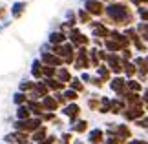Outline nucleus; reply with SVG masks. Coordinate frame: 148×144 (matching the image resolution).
<instances>
[{"mask_svg":"<svg viewBox=\"0 0 148 144\" xmlns=\"http://www.w3.org/2000/svg\"><path fill=\"white\" fill-rule=\"evenodd\" d=\"M110 88H112L113 93H117V97H123L126 93V80L123 77H113L110 80Z\"/></svg>","mask_w":148,"mask_h":144,"instance_id":"obj_14","label":"nucleus"},{"mask_svg":"<svg viewBox=\"0 0 148 144\" xmlns=\"http://www.w3.org/2000/svg\"><path fill=\"white\" fill-rule=\"evenodd\" d=\"M42 62V66H51V68H60L64 62H62L60 57H57L53 53H46V51H42L40 53V59H38Z\"/></svg>","mask_w":148,"mask_h":144,"instance_id":"obj_11","label":"nucleus"},{"mask_svg":"<svg viewBox=\"0 0 148 144\" xmlns=\"http://www.w3.org/2000/svg\"><path fill=\"white\" fill-rule=\"evenodd\" d=\"M135 124H137L139 128H143V130H148V117H143V119L135 120Z\"/></svg>","mask_w":148,"mask_h":144,"instance_id":"obj_44","label":"nucleus"},{"mask_svg":"<svg viewBox=\"0 0 148 144\" xmlns=\"http://www.w3.org/2000/svg\"><path fill=\"white\" fill-rule=\"evenodd\" d=\"M88 59H90V66L92 68H97L101 64V60H99V55H97V48H92V49H88Z\"/></svg>","mask_w":148,"mask_h":144,"instance_id":"obj_32","label":"nucleus"},{"mask_svg":"<svg viewBox=\"0 0 148 144\" xmlns=\"http://www.w3.org/2000/svg\"><path fill=\"white\" fill-rule=\"evenodd\" d=\"M16 120H26V119H31V111H29V108H27L26 104H22V106H16Z\"/></svg>","mask_w":148,"mask_h":144,"instance_id":"obj_28","label":"nucleus"},{"mask_svg":"<svg viewBox=\"0 0 148 144\" xmlns=\"http://www.w3.org/2000/svg\"><path fill=\"white\" fill-rule=\"evenodd\" d=\"M0 144H5V142H0Z\"/></svg>","mask_w":148,"mask_h":144,"instance_id":"obj_52","label":"nucleus"},{"mask_svg":"<svg viewBox=\"0 0 148 144\" xmlns=\"http://www.w3.org/2000/svg\"><path fill=\"white\" fill-rule=\"evenodd\" d=\"M135 31H137V35L141 38H145L146 42H148V22H141V24H137Z\"/></svg>","mask_w":148,"mask_h":144,"instance_id":"obj_34","label":"nucleus"},{"mask_svg":"<svg viewBox=\"0 0 148 144\" xmlns=\"http://www.w3.org/2000/svg\"><path fill=\"white\" fill-rule=\"evenodd\" d=\"M104 142V131L101 128H95L88 133V144H102Z\"/></svg>","mask_w":148,"mask_h":144,"instance_id":"obj_20","label":"nucleus"},{"mask_svg":"<svg viewBox=\"0 0 148 144\" xmlns=\"http://www.w3.org/2000/svg\"><path fill=\"white\" fill-rule=\"evenodd\" d=\"M123 102L126 106H143V100H141V97H139V93H132V91H126L123 97Z\"/></svg>","mask_w":148,"mask_h":144,"instance_id":"obj_16","label":"nucleus"},{"mask_svg":"<svg viewBox=\"0 0 148 144\" xmlns=\"http://www.w3.org/2000/svg\"><path fill=\"white\" fill-rule=\"evenodd\" d=\"M97 77L102 80V82H108V80H112V71L108 70L106 64H99V66H97Z\"/></svg>","mask_w":148,"mask_h":144,"instance_id":"obj_27","label":"nucleus"},{"mask_svg":"<svg viewBox=\"0 0 148 144\" xmlns=\"http://www.w3.org/2000/svg\"><path fill=\"white\" fill-rule=\"evenodd\" d=\"M73 68L75 70H88L90 59H88V48H79L75 49V60H73Z\"/></svg>","mask_w":148,"mask_h":144,"instance_id":"obj_6","label":"nucleus"},{"mask_svg":"<svg viewBox=\"0 0 148 144\" xmlns=\"http://www.w3.org/2000/svg\"><path fill=\"white\" fill-rule=\"evenodd\" d=\"M60 144H71L73 142V137H71V133H62V137H60V141H59Z\"/></svg>","mask_w":148,"mask_h":144,"instance_id":"obj_43","label":"nucleus"},{"mask_svg":"<svg viewBox=\"0 0 148 144\" xmlns=\"http://www.w3.org/2000/svg\"><path fill=\"white\" fill-rule=\"evenodd\" d=\"M55 73H57V68L42 66V78H55Z\"/></svg>","mask_w":148,"mask_h":144,"instance_id":"obj_41","label":"nucleus"},{"mask_svg":"<svg viewBox=\"0 0 148 144\" xmlns=\"http://www.w3.org/2000/svg\"><path fill=\"white\" fill-rule=\"evenodd\" d=\"M8 26H9V22H4V24H0V33H2V31H4Z\"/></svg>","mask_w":148,"mask_h":144,"instance_id":"obj_51","label":"nucleus"},{"mask_svg":"<svg viewBox=\"0 0 148 144\" xmlns=\"http://www.w3.org/2000/svg\"><path fill=\"white\" fill-rule=\"evenodd\" d=\"M40 102H42V106H44V111L55 113L57 109H59V102H57V100H55V97H51V95L44 97V99H42Z\"/></svg>","mask_w":148,"mask_h":144,"instance_id":"obj_21","label":"nucleus"},{"mask_svg":"<svg viewBox=\"0 0 148 144\" xmlns=\"http://www.w3.org/2000/svg\"><path fill=\"white\" fill-rule=\"evenodd\" d=\"M90 27H92V33L95 38H108L110 37V29L106 27V24H102V22H90Z\"/></svg>","mask_w":148,"mask_h":144,"instance_id":"obj_13","label":"nucleus"},{"mask_svg":"<svg viewBox=\"0 0 148 144\" xmlns=\"http://www.w3.org/2000/svg\"><path fill=\"white\" fill-rule=\"evenodd\" d=\"M5 11H8V8H5V5H0V20H4Z\"/></svg>","mask_w":148,"mask_h":144,"instance_id":"obj_50","label":"nucleus"},{"mask_svg":"<svg viewBox=\"0 0 148 144\" xmlns=\"http://www.w3.org/2000/svg\"><path fill=\"white\" fill-rule=\"evenodd\" d=\"M51 53L60 57L64 64H73V60H75V48L70 42H64L60 46H51Z\"/></svg>","mask_w":148,"mask_h":144,"instance_id":"obj_2","label":"nucleus"},{"mask_svg":"<svg viewBox=\"0 0 148 144\" xmlns=\"http://www.w3.org/2000/svg\"><path fill=\"white\" fill-rule=\"evenodd\" d=\"M27 144H33V142H27Z\"/></svg>","mask_w":148,"mask_h":144,"instance_id":"obj_53","label":"nucleus"},{"mask_svg":"<svg viewBox=\"0 0 148 144\" xmlns=\"http://www.w3.org/2000/svg\"><path fill=\"white\" fill-rule=\"evenodd\" d=\"M99 113H110V99H108V97H101Z\"/></svg>","mask_w":148,"mask_h":144,"instance_id":"obj_42","label":"nucleus"},{"mask_svg":"<svg viewBox=\"0 0 148 144\" xmlns=\"http://www.w3.org/2000/svg\"><path fill=\"white\" fill-rule=\"evenodd\" d=\"M141 89H143V84H141V82H137V80H134V78L126 80V91H132V93H139Z\"/></svg>","mask_w":148,"mask_h":144,"instance_id":"obj_33","label":"nucleus"},{"mask_svg":"<svg viewBox=\"0 0 148 144\" xmlns=\"http://www.w3.org/2000/svg\"><path fill=\"white\" fill-rule=\"evenodd\" d=\"M124 108H126V104L123 102L121 97H117V99H110V113L119 115V113L124 111Z\"/></svg>","mask_w":148,"mask_h":144,"instance_id":"obj_22","label":"nucleus"},{"mask_svg":"<svg viewBox=\"0 0 148 144\" xmlns=\"http://www.w3.org/2000/svg\"><path fill=\"white\" fill-rule=\"evenodd\" d=\"M123 71L126 73V77L132 78L135 73H137V70H135V66H134V62H124L123 60Z\"/></svg>","mask_w":148,"mask_h":144,"instance_id":"obj_35","label":"nucleus"},{"mask_svg":"<svg viewBox=\"0 0 148 144\" xmlns=\"http://www.w3.org/2000/svg\"><path fill=\"white\" fill-rule=\"evenodd\" d=\"M68 89H73L75 93H82V91H84V84L81 82V78H79V77H71L70 88H68Z\"/></svg>","mask_w":148,"mask_h":144,"instance_id":"obj_30","label":"nucleus"},{"mask_svg":"<svg viewBox=\"0 0 148 144\" xmlns=\"http://www.w3.org/2000/svg\"><path fill=\"white\" fill-rule=\"evenodd\" d=\"M40 126H42L40 117H31V119H26V120H15L13 122L15 131H22V133H27V135H31Z\"/></svg>","mask_w":148,"mask_h":144,"instance_id":"obj_3","label":"nucleus"},{"mask_svg":"<svg viewBox=\"0 0 148 144\" xmlns=\"http://www.w3.org/2000/svg\"><path fill=\"white\" fill-rule=\"evenodd\" d=\"M44 84L48 86L49 91H55V93H60V91H64V88H66V84L59 82L57 78H44Z\"/></svg>","mask_w":148,"mask_h":144,"instance_id":"obj_24","label":"nucleus"},{"mask_svg":"<svg viewBox=\"0 0 148 144\" xmlns=\"http://www.w3.org/2000/svg\"><path fill=\"white\" fill-rule=\"evenodd\" d=\"M62 97H64L66 102H70V104H71V102H75L79 99V93H75L73 89H64V91H62Z\"/></svg>","mask_w":148,"mask_h":144,"instance_id":"obj_36","label":"nucleus"},{"mask_svg":"<svg viewBox=\"0 0 148 144\" xmlns=\"http://www.w3.org/2000/svg\"><path fill=\"white\" fill-rule=\"evenodd\" d=\"M46 137H48V126H40L38 130H35V131L29 135V142L38 144V142H42L44 139H46Z\"/></svg>","mask_w":148,"mask_h":144,"instance_id":"obj_18","label":"nucleus"},{"mask_svg":"<svg viewBox=\"0 0 148 144\" xmlns=\"http://www.w3.org/2000/svg\"><path fill=\"white\" fill-rule=\"evenodd\" d=\"M55 78L62 84H70L71 80V75H70V70L68 68H57V73H55Z\"/></svg>","mask_w":148,"mask_h":144,"instance_id":"obj_25","label":"nucleus"},{"mask_svg":"<svg viewBox=\"0 0 148 144\" xmlns=\"http://www.w3.org/2000/svg\"><path fill=\"white\" fill-rule=\"evenodd\" d=\"M108 20L115 26H130L134 24V11L124 2H112L104 8Z\"/></svg>","mask_w":148,"mask_h":144,"instance_id":"obj_1","label":"nucleus"},{"mask_svg":"<svg viewBox=\"0 0 148 144\" xmlns=\"http://www.w3.org/2000/svg\"><path fill=\"white\" fill-rule=\"evenodd\" d=\"M139 16L143 22H148V8H141L139 9Z\"/></svg>","mask_w":148,"mask_h":144,"instance_id":"obj_45","label":"nucleus"},{"mask_svg":"<svg viewBox=\"0 0 148 144\" xmlns=\"http://www.w3.org/2000/svg\"><path fill=\"white\" fill-rule=\"evenodd\" d=\"M134 66H135V70H137V75L141 78H145L148 77V66H146V62L143 57H137V59L134 60Z\"/></svg>","mask_w":148,"mask_h":144,"instance_id":"obj_23","label":"nucleus"},{"mask_svg":"<svg viewBox=\"0 0 148 144\" xmlns=\"http://www.w3.org/2000/svg\"><path fill=\"white\" fill-rule=\"evenodd\" d=\"M40 120H42V122H49V120H55V113H44L42 115V117H40Z\"/></svg>","mask_w":148,"mask_h":144,"instance_id":"obj_46","label":"nucleus"},{"mask_svg":"<svg viewBox=\"0 0 148 144\" xmlns=\"http://www.w3.org/2000/svg\"><path fill=\"white\" fill-rule=\"evenodd\" d=\"M90 82H92V84L95 86V88H102V84H104V82H102V80H101L99 77H92V78H90Z\"/></svg>","mask_w":148,"mask_h":144,"instance_id":"obj_48","label":"nucleus"},{"mask_svg":"<svg viewBox=\"0 0 148 144\" xmlns=\"http://www.w3.org/2000/svg\"><path fill=\"white\" fill-rule=\"evenodd\" d=\"M108 38H112L113 42H117L121 46V49H128L130 48V40L124 37V33H121V31H110V37Z\"/></svg>","mask_w":148,"mask_h":144,"instance_id":"obj_15","label":"nucleus"},{"mask_svg":"<svg viewBox=\"0 0 148 144\" xmlns=\"http://www.w3.org/2000/svg\"><path fill=\"white\" fill-rule=\"evenodd\" d=\"M104 62H106L108 70L113 71L117 77H121V73H123V59H121V55H117V53H108V57H106Z\"/></svg>","mask_w":148,"mask_h":144,"instance_id":"obj_7","label":"nucleus"},{"mask_svg":"<svg viewBox=\"0 0 148 144\" xmlns=\"http://www.w3.org/2000/svg\"><path fill=\"white\" fill-rule=\"evenodd\" d=\"M123 117L126 120H139L145 117V108L143 106H126L123 111Z\"/></svg>","mask_w":148,"mask_h":144,"instance_id":"obj_10","label":"nucleus"},{"mask_svg":"<svg viewBox=\"0 0 148 144\" xmlns=\"http://www.w3.org/2000/svg\"><path fill=\"white\" fill-rule=\"evenodd\" d=\"M99 104H101V97L99 95H92L88 99V108L93 109V111H99Z\"/></svg>","mask_w":148,"mask_h":144,"instance_id":"obj_37","label":"nucleus"},{"mask_svg":"<svg viewBox=\"0 0 148 144\" xmlns=\"http://www.w3.org/2000/svg\"><path fill=\"white\" fill-rule=\"evenodd\" d=\"M48 42H49V46H60V44L68 42V37H66V33H62V31H53V33H49Z\"/></svg>","mask_w":148,"mask_h":144,"instance_id":"obj_19","label":"nucleus"},{"mask_svg":"<svg viewBox=\"0 0 148 144\" xmlns=\"http://www.w3.org/2000/svg\"><path fill=\"white\" fill-rule=\"evenodd\" d=\"M90 78H92V75L86 73V71H84V73L81 75V82H82V84H84V82H90Z\"/></svg>","mask_w":148,"mask_h":144,"instance_id":"obj_49","label":"nucleus"},{"mask_svg":"<svg viewBox=\"0 0 148 144\" xmlns=\"http://www.w3.org/2000/svg\"><path fill=\"white\" fill-rule=\"evenodd\" d=\"M26 106L29 108V111H31V117H42L44 113V106H42V102L40 100H27L26 102Z\"/></svg>","mask_w":148,"mask_h":144,"instance_id":"obj_17","label":"nucleus"},{"mask_svg":"<svg viewBox=\"0 0 148 144\" xmlns=\"http://www.w3.org/2000/svg\"><path fill=\"white\" fill-rule=\"evenodd\" d=\"M62 115H66L68 119H70V122H77L79 120V115H81V108H79L77 102H71V104H66L62 108Z\"/></svg>","mask_w":148,"mask_h":144,"instance_id":"obj_12","label":"nucleus"},{"mask_svg":"<svg viewBox=\"0 0 148 144\" xmlns=\"http://www.w3.org/2000/svg\"><path fill=\"white\" fill-rule=\"evenodd\" d=\"M66 37L70 38L68 42H70L75 49H79V48H88V44H90V38H88L86 35H82L79 27H73V29H70V33H68Z\"/></svg>","mask_w":148,"mask_h":144,"instance_id":"obj_5","label":"nucleus"},{"mask_svg":"<svg viewBox=\"0 0 148 144\" xmlns=\"http://www.w3.org/2000/svg\"><path fill=\"white\" fill-rule=\"evenodd\" d=\"M75 16H77V20L81 22V24H90V22H92V16H90L84 9H79Z\"/></svg>","mask_w":148,"mask_h":144,"instance_id":"obj_39","label":"nucleus"},{"mask_svg":"<svg viewBox=\"0 0 148 144\" xmlns=\"http://www.w3.org/2000/svg\"><path fill=\"white\" fill-rule=\"evenodd\" d=\"M146 109H148V106H146Z\"/></svg>","mask_w":148,"mask_h":144,"instance_id":"obj_54","label":"nucleus"},{"mask_svg":"<svg viewBox=\"0 0 148 144\" xmlns=\"http://www.w3.org/2000/svg\"><path fill=\"white\" fill-rule=\"evenodd\" d=\"M106 126H108V128H106V135L117 137L123 144L132 137V131H130V128H128L126 124H113V122H110V124H106Z\"/></svg>","mask_w":148,"mask_h":144,"instance_id":"obj_4","label":"nucleus"},{"mask_svg":"<svg viewBox=\"0 0 148 144\" xmlns=\"http://www.w3.org/2000/svg\"><path fill=\"white\" fill-rule=\"evenodd\" d=\"M35 88V82H31V80H22L20 86H18V91H22V93H29V91Z\"/></svg>","mask_w":148,"mask_h":144,"instance_id":"obj_38","label":"nucleus"},{"mask_svg":"<svg viewBox=\"0 0 148 144\" xmlns=\"http://www.w3.org/2000/svg\"><path fill=\"white\" fill-rule=\"evenodd\" d=\"M26 8H27V4L26 2H15L13 5H11V16L13 18H20L22 15H24V11H26Z\"/></svg>","mask_w":148,"mask_h":144,"instance_id":"obj_26","label":"nucleus"},{"mask_svg":"<svg viewBox=\"0 0 148 144\" xmlns=\"http://www.w3.org/2000/svg\"><path fill=\"white\" fill-rule=\"evenodd\" d=\"M13 102H15L16 106L26 104V102H27V95H26V93H22V91H16V93L13 95Z\"/></svg>","mask_w":148,"mask_h":144,"instance_id":"obj_40","label":"nucleus"},{"mask_svg":"<svg viewBox=\"0 0 148 144\" xmlns=\"http://www.w3.org/2000/svg\"><path fill=\"white\" fill-rule=\"evenodd\" d=\"M5 144H27L29 142V135L22 133V131H11V133L4 135Z\"/></svg>","mask_w":148,"mask_h":144,"instance_id":"obj_9","label":"nucleus"},{"mask_svg":"<svg viewBox=\"0 0 148 144\" xmlns=\"http://www.w3.org/2000/svg\"><path fill=\"white\" fill-rule=\"evenodd\" d=\"M55 142H57V137L55 135H48L46 139H44L42 142H38V144H55Z\"/></svg>","mask_w":148,"mask_h":144,"instance_id":"obj_47","label":"nucleus"},{"mask_svg":"<svg viewBox=\"0 0 148 144\" xmlns=\"http://www.w3.org/2000/svg\"><path fill=\"white\" fill-rule=\"evenodd\" d=\"M104 8L106 5L101 0H84V11L90 16H101L104 15Z\"/></svg>","mask_w":148,"mask_h":144,"instance_id":"obj_8","label":"nucleus"},{"mask_svg":"<svg viewBox=\"0 0 148 144\" xmlns=\"http://www.w3.org/2000/svg\"><path fill=\"white\" fill-rule=\"evenodd\" d=\"M70 130L73 131V133H84V131L88 130V122H86V120H77V122L71 124Z\"/></svg>","mask_w":148,"mask_h":144,"instance_id":"obj_31","label":"nucleus"},{"mask_svg":"<svg viewBox=\"0 0 148 144\" xmlns=\"http://www.w3.org/2000/svg\"><path fill=\"white\" fill-rule=\"evenodd\" d=\"M31 75L35 80H42V62L38 59L33 60V64H31Z\"/></svg>","mask_w":148,"mask_h":144,"instance_id":"obj_29","label":"nucleus"}]
</instances>
